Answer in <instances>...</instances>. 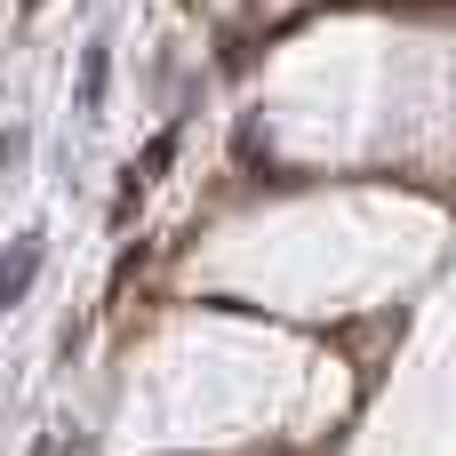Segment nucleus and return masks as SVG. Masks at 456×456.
I'll list each match as a JSON object with an SVG mask.
<instances>
[{"label": "nucleus", "instance_id": "1", "mask_svg": "<svg viewBox=\"0 0 456 456\" xmlns=\"http://www.w3.org/2000/svg\"><path fill=\"white\" fill-rule=\"evenodd\" d=\"M40 248H48V240H40V232H24V240L0 256V313L32 297V281H40Z\"/></svg>", "mask_w": 456, "mask_h": 456}, {"label": "nucleus", "instance_id": "2", "mask_svg": "<svg viewBox=\"0 0 456 456\" xmlns=\"http://www.w3.org/2000/svg\"><path fill=\"white\" fill-rule=\"evenodd\" d=\"M104 80H112V56H104V40L80 56V112H104Z\"/></svg>", "mask_w": 456, "mask_h": 456}, {"label": "nucleus", "instance_id": "3", "mask_svg": "<svg viewBox=\"0 0 456 456\" xmlns=\"http://www.w3.org/2000/svg\"><path fill=\"white\" fill-rule=\"evenodd\" d=\"M168 160H176V136H152V144H144V168H128V176H136V184H152Z\"/></svg>", "mask_w": 456, "mask_h": 456}, {"label": "nucleus", "instance_id": "4", "mask_svg": "<svg viewBox=\"0 0 456 456\" xmlns=\"http://www.w3.org/2000/svg\"><path fill=\"white\" fill-rule=\"evenodd\" d=\"M136 200H144V184H136V176H128V184H120V192H112V224H128V216H136Z\"/></svg>", "mask_w": 456, "mask_h": 456}, {"label": "nucleus", "instance_id": "5", "mask_svg": "<svg viewBox=\"0 0 456 456\" xmlns=\"http://www.w3.org/2000/svg\"><path fill=\"white\" fill-rule=\"evenodd\" d=\"M24 152H32V136H24V128H0V168H16Z\"/></svg>", "mask_w": 456, "mask_h": 456}, {"label": "nucleus", "instance_id": "6", "mask_svg": "<svg viewBox=\"0 0 456 456\" xmlns=\"http://www.w3.org/2000/svg\"><path fill=\"white\" fill-rule=\"evenodd\" d=\"M24 8H40V0H24Z\"/></svg>", "mask_w": 456, "mask_h": 456}]
</instances>
